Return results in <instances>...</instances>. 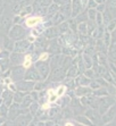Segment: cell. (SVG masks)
Masks as SVG:
<instances>
[{
  "mask_svg": "<svg viewBox=\"0 0 116 126\" xmlns=\"http://www.w3.org/2000/svg\"><path fill=\"white\" fill-rule=\"evenodd\" d=\"M82 8V3L80 2V0H74V3H73V9H74V15L77 14Z\"/></svg>",
  "mask_w": 116,
  "mask_h": 126,
  "instance_id": "6da1fadb",
  "label": "cell"
},
{
  "mask_svg": "<svg viewBox=\"0 0 116 126\" xmlns=\"http://www.w3.org/2000/svg\"><path fill=\"white\" fill-rule=\"evenodd\" d=\"M40 21H41V18H39V17H32V18H29V19H27L26 24H27L29 26H33L35 24H38Z\"/></svg>",
  "mask_w": 116,
  "mask_h": 126,
  "instance_id": "7a4b0ae2",
  "label": "cell"
},
{
  "mask_svg": "<svg viewBox=\"0 0 116 126\" xmlns=\"http://www.w3.org/2000/svg\"><path fill=\"white\" fill-rule=\"evenodd\" d=\"M30 62H31V57L26 56V60H25V63H24V66H25V67H29V66H30Z\"/></svg>",
  "mask_w": 116,
  "mask_h": 126,
  "instance_id": "3957f363",
  "label": "cell"
},
{
  "mask_svg": "<svg viewBox=\"0 0 116 126\" xmlns=\"http://www.w3.org/2000/svg\"><path fill=\"white\" fill-rule=\"evenodd\" d=\"M64 90H65V86H60L59 90H58V92H57V94L58 95H61V94L64 93Z\"/></svg>",
  "mask_w": 116,
  "mask_h": 126,
  "instance_id": "277c9868",
  "label": "cell"
},
{
  "mask_svg": "<svg viewBox=\"0 0 116 126\" xmlns=\"http://www.w3.org/2000/svg\"><path fill=\"white\" fill-rule=\"evenodd\" d=\"M90 17H91V18H93V17H95V12H93L92 9H91V10H90Z\"/></svg>",
  "mask_w": 116,
  "mask_h": 126,
  "instance_id": "5b68a950",
  "label": "cell"
},
{
  "mask_svg": "<svg viewBox=\"0 0 116 126\" xmlns=\"http://www.w3.org/2000/svg\"><path fill=\"white\" fill-rule=\"evenodd\" d=\"M47 56H48V55H47V53H43V55H42V57H41V60H44V59L47 58Z\"/></svg>",
  "mask_w": 116,
  "mask_h": 126,
  "instance_id": "8992f818",
  "label": "cell"
}]
</instances>
